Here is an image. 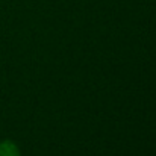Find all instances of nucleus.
Segmentation results:
<instances>
[{
    "instance_id": "1",
    "label": "nucleus",
    "mask_w": 156,
    "mask_h": 156,
    "mask_svg": "<svg viewBox=\"0 0 156 156\" xmlns=\"http://www.w3.org/2000/svg\"><path fill=\"white\" fill-rule=\"evenodd\" d=\"M0 156H21L18 146L11 140L0 141Z\"/></svg>"
}]
</instances>
